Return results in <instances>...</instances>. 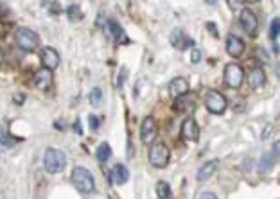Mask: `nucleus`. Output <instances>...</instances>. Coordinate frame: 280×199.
<instances>
[{
  "label": "nucleus",
  "instance_id": "obj_34",
  "mask_svg": "<svg viewBox=\"0 0 280 199\" xmlns=\"http://www.w3.org/2000/svg\"><path fill=\"white\" fill-rule=\"evenodd\" d=\"M2 34H4V33H2V29H0V36H2Z\"/></svg>",
  "mask_w": 280,
  "mask_h": 199
},
{
  "label": "nucleus",
  "instance_id": "obj_11",
  "mask_svg": "<svg viewBox=\"0 0 280 199\" xmlns=\"http://www.w3.org/2000/svg\"><path fill=\"white\" fill-rule=\"evenodd\" d=\"M246 51V43L237 34H228L226 36V52L232 58H241Z\"/></svg>",
  "mask_w": 280,
  "mask_h": 199
},
{
  "label": "nucleus",
  "instance_id": "obj_23",
  "mask_svg": "<svg viewBox=\"0 0 280 199\" xmlns=\"http://www.w3.org/2000/svg\"><path fill=\"white\" fill-rule=\"evenodd\" d=\"M156 195H158V199H171L172 197L171 186H169L167 181L156 183Z\"/></svg>",
  "mask_w": 280,
  "mask_h": 199
},
{
  "label": "nucleus",
  "instance_id": "obj_13",
  "mask_svg": "<svg viewBox=\"0 0 280 199\" xmlns=\"http://www.w3.org/2000/svg\"><path fill=\"white\" fill-rule=\"evenodd\" d=\"M189 93V81L185 77H174V79L169 83V95L171 99H178L181 95Z\"/></svg>",
  "mask_w": 280,
  "mask_h": 199
},
{
  "label": "nucleus",
  "instance_id": "obj_22",
  "mask_svg": "<svg viewBox=\"0 0 280 199\" xmlns=\"http://www.w3.org/2000/svg\"><path fill=\"white\" fill-rule=\"evenodd\" d=\"M18 142H20V138L11 135L4 126H0V144L4 145V147H15Z\"/></svg>",
  "mask_w": 280,
  "mask_h": 199
},
{
  "label": "nucleus",
  "instance_id": "obj_32",
  "mask_svg": "<svg viewBox=\"0 0 280 199\" xmlns=\"http://www.w3.org/2000/svg\"><path fill=\"white\" fill-rule=\"evenodd\" d=\"M230 8H239V6H242V2H228Z\"/></svg>",
  "mask_w": 280,
  "mask_h": 199
},
{
  "label": "nucleus",
  "instance_id": "obj_26",
  "mask_svg": "<svg viewBox=\"0 0 280 199\" xmlns=\"http://www.w3.org/2000/svg\"><path fill=\"white\" fill-rule=\"evenodd\" d=\"M90 104L94 108H99L101 104H103V92H101V88H92V92H90Z\"/></svg>",
  "mask_w": 280,
  "mask_h": 199
},
{
  "label": "nucleus",
  "instance_id": "obj_18",
  "mask_svg": "<svg viewBox=\"0 0 280 199\" xmlns=\"http://www.w3.org/2000/svg\"><path fill=\"white\" fill-rule=\"evenodd\" d=\"M52 81H54L52 72H49L45 68H42V70H38V72L35 74V85H36V88H40V90H47L49 86L52 85Z\"/></svg>",
  "mask_w": 280,
  "mask_h": 199
},
{
  "label": "nucleus",
  "instance_id": "obj_20",
  "mask_svg": "<svg viewBox=\"0 0 280 199\" xmlns=\"http://www.w3.org/2000/svg\"><path fill=\"white\" fill-rule=\"evenodd\" d=\"M276 154H278V144L273 145V151H271V153L266 154V156H264L262 160H260V170H262V172H267V170H269L273 165H275Z\"/></svg>",
  "mask_w": 280,
  "mask_h": 199
},
{
  "label": "nucleus",
  "instance_id": "obj_30",
  "mask_svg": "<svg viewBox=\"0 0 280 199\" xmlns=\"http://www.w3.org/2000/svg\"><path fill=\"white\" fill-rule=\"evenodd\" d=\"M9 15V9L6 8L4 4H0V20H4V18H8Z\"/></svg>",
  "mask_w": 280,
  "mask_h": 199
},
{
  "label": "nucleus",
  "instance_id": "obj_5",
  "mask_svg": "<svg viewBox=\"0 0 280 199\" xmlns=\"http://www.w3.org/2000/svg\"><path fill=\"white\" fill-rule=\"evenodd\" d=\"M205 106H207V110L210 113L221 115L228 108V99L224 97L221 92H217V90H208L205 93Z\"/></svg>",
  "mask_w": 280,
  "mask_h": 199
},
{
  "label": "nucleus",
  "instance_id": "obj_12",
  "mask_svg": "<svg viewBox=\"0 0 280 199\" xmlns=\"http://www.w3.org/2000/svg\"><path fill=\"white\" fill-rule=\"evenodd\" d=\"M194 108H196V99L192 93H185V95L174 99V102H172V110L178 113H192Z\"/></svg>",
  "mask_w": 280,
  "mask_h": 199
},
{
  "label": "nucleus",
  "instance_id": "obj_25",
  "mask_svg": "<svg viewBox=\"0 0 280 199\" xmlns=\"http://www.w3.org/2000/svg\"><path fill=\"white\" fill-rule=\"evenodd\" d=\"M67 17H69L70 22H76V20H81L83 15H81V8L78 4H70L69 9H67Z\"/></svg>",
  "mask_w": 280,
  "mask_h": 199
},
{
  "label": "nucleus",
  "instance_id": "obj_1",
  "mask_svg": "<svg viewBox=\"0 0 280 199\" xmlns=\"http://www.w3.org/2000/svg\"><path fill=\"white\" fill-rule=\"evenodd\" d=\"M72 183H74V186H76L79 192H83V194H92V192L95 190L94 174L86 169V167H81V165L74 167V170H72Z\"/></svg>",
  "mask_w": 280,
  "mask_h": 199
},
{
  "label": "nucleus",
  "instance_id": "obj_24",
  "mask_svg": "<svg viewBox=\"0 0 280 199\" xmlns=\"http://www.w3.org/2000/svg\"><path fill=\"white\" fill-rule=\"evenodd\" d=\"M278 33H280V20L278 18H275V20L271 22V27H269V38H271L273 45H275V51L278 52Z\"/></svg>",
  "mask_w": 280,
  "mask_h": 199
},
{
  "label": "nucleus",
  "instance_id": "obj_9",
  "mask_svg": "<svg viewBox=\"0 0 280 199\" xmlns=\"http://www.w3.org/2000/svg\"><path fill=\"white\" fill-rule=\"evenodd\" d=\"M180 135L185 142H192V144L194 142H198L199 140V126L194 117H187V119L181 122Z\"/></svg>",
  "mask_w": 280,
  "mask_h": 199
},
{
  "label": "nucleus",
  "instance_id": "obj_16",
  "mask_svg": "<svg viewBox=\"0 0 280 199\" xmlns=\"http://www.w3.org/2000/svg\"><path fill=\"white\" fill-rule=\"evenodd\" d=\"M171 43H172V47H176V49L183 51V49H187V47L194 45V40L187 38L181 29H176V31H172V34H171Z\"/></svg>",
  "mask_w": 280,
  "mask_h": 199
},
{
  "label": "nucleus",
  "instance_id": "obj_28",
  "mask_svg": "<svg viewBox=\"0 0 280 199\" xmlns=\"http://www.w3.org/2000/svg\"><path fill=\"white\" fill-rule=\"evenodd\" d=\"M88 124H90V127L92 129H99V119H97V117H95V115H90V117H88Z\"/></svg>",
  "mask_w": 280,
  "mask_h": 199
},
{
  "label": "nucleus",
  "instance_id": "obj_8",
  "mask_svg": "<svg viewBox=\"0 0 280 199\" xmlns=\"http://www.w3.org/2000/svg\"><path fill=\"white\" fill-rule=\"evenodd\" d=\"M156 135H158V124H156L155 117H146L140 124V140L146 145H149L156 140Z\"/></svg>",
  "mask_w": 280,
  "mask_h": 199
},
{
  "label": "nucleus",
  "instance_id": "obj_14",
  "mask_svg": "<svg viewBox=\"0 0 280 199\" xmlns=\"http://www.w3.org/2000/svg\"><path fill=\"white\" fill-rule=\"evenodd\" d=\"M217 169H219V160H210V161H207L205 165L199 167L196 178H198V181H201V183L207 181V179H210L212 176H214Z\"/></svg>",
  "mask_w": 280,
  "mask_h": 199
},
{
  "label": "nucleus",
  "instance_id": "obj_31",
  "mask_svg": "<svg viewBox=\"0 0 280 199\" xmlns=\"http://www.w3.org/2000/svg\"><path fill=\"white\" fill-rule=\"evenodd\" d=\"M199 199H217V195H215L214 192H203V194L199 195Z\"/></svg>",
  "mask_w": 280,
  "mask_h": 199
},
{
  "label": "nucleus",
  "instance_id": "obj_33",
  "mask_svg": "<svg viewBox=\"0 0 280 199\" xmlns=\"http://www.w3.org/2000/svg\"><path fill=\"white\" fill-rule=\"evenodd\" d=\"M2 63H4V52L0 51V67H2Z\"/></svg>",
  "mask_w": 280,
  "mask_h": 199
},
{
  "label": "nucleus",
  "instance_id": "obj_19",
  "mask_svg": "<svg viewBox=\"0 0 280 199\" xmlns=\"http://www.w3.org/2000/svg\"><path fill=\"white\" fill-rule=\"evenodd\" d=\"M112 179L115 185H124V183H128L129 181L128 167L122 165V163H117V165L112 169Z\"/></svg>",
  "mask_w": 280,
  "mask_h": 199
},
{
  "label": "nucleus",
  "instance_id": "obj_15",
  "mask_svg": "<svg viewBox=\"0 0 280 199\" xmlns=\"http://www.w3.org/2000/svg\"><path fill=\"white\" fill-rule=\"evenodd\" d=\"M248 85L251 86V88H260V86H264V83H266V72H264V68L260 67H253L248 72Z\"/></svg>",
  "mask_w": 280,
  "mask_h": 199
},
{
  "label": "nucleus",
  "instance_id": "obj_29",
  "mask_svg": "<svg viewBox=\"0 0 280 199\" xmlns=\"http://www.w3.org/2000/svg\"><path fill=\"white\" fill-rule=\"evenodd\" d=\"M257 54H258V60L260 61H269V58H267V54H266V51H262V49H257Z\"/></svg>",
  "mask_w": 280,
  "mask_h": 199
},
{
  "label": "nucleus",
  "instance_id": "obj_21",
  "mask_svg": "<svg viewBox=\"0 0 280 199\" xmlns=\"http://www.w3.org/2000/svg\"><path fill=\"white\" fill-rule=\"evenodd\" d=\"M113 151H112V145L108 144V142H103V144L97 147V151H95V156H97V161L99 163H106L110 158H112Z\"/></svg>",
  "mask_w": 280,
  "mask_h": 199
},
{
  "label": "nucleus",
  "instance_id": "obj_10",
  "mask_svg": "<svg viewBox=\"0 0 280 199\" xmlns=\"http://www.w3.org/2000/svg\"><path fill=\"white\" fill-rule=\"evenodd\" d=\"M40 61H42V65H43L45 70L52 72V70H56V68L60 67L61 58H60V54H58L56 49H52V47H45V49H42V52H40Z\"/></svg>",
  "mask_w": 280,
  "mask_h": 199
},
{
  "label": "nucleus",
  "instance_id": "obj_17",
  "mask_svg": "<svg viewBox=\"0 0 280 199\" xmlns=\"http://www.w3.org/2000/svg\"><path fill=\"white\" fill-rule=\"evenodd\" d=\"M106 33L112 36L113 40H115L117 43H124V42H128V38H126V34H124V31H122V27L117 24L115 20H108L106 22Z\"/></svg>",
  "mask_w": 280,
  "mask_h": 199
},
{
  "label": "nucleus",
  "instance_id": "obj_3",
  "mask_svg": "<svg viewBox=\"0 0 280 199\" xmlns=\"http://www.w3.org/2000/svg\"><path fill=\"white\" fill-rule=\"evenodd\" d=\"M15 42L20 47L22 51L26 52H33L38 49L40 45V36L38 33H35L33 29H27V27H20L15 34Z\"/></svg>",
  "mask_w": 280,
  "mask_h": 199
},
{
  "label": "nucleus",
  "instance_id": "obj_4",
  "mask_svg": "<svg viewBox=\"0 0 280 199\" xmlns=\"http://www.w3.org/2000/svg\"><path fill=\"white\" fill-rule=\"evenodd\" d=\"M171 160V151L164 142H153L149 149V163L156 169H164L167 167Z\"/></svg>",
  "mask_w": 280,
  "mask_h": 199
},
{
  "label": "nucleus",
  "instance_id": "obj_7",
  "mask_svg": "<svg viewBox=\"0 0 280 199\" xmlns=\"http://www.w3.org/2000/svg\"><path fill=\"white\" fill-rule=\"evenodd\" d=\"M239 24L241 27L250 34V36H255L258 29V18L255 15V11H251L250 8H242L241 13H239Z\"/></svg>",
  "mask_w": 280,
  "mask_h": 199
},
{
  "label": "nucleus",
  "instance_id": "obj_2",
  "mask_svg": "<svg viewBox=\"0 0 280 199\" xmlns=\"http://www.w3.org/2000/svg\"><path fill=\"white\" fill-rule=\"evenodd\" d=\"M67 165V156H65L63 151L56 147H49L45 149V154H43V167L49 174H58L65 169Z\"/></svg>",
  "mask_w": 280,
  "mask_h": 199
},
{
  "label": "nucleus",
  "instance_id": "obj_6",
  "mask_svg": "<svg viewBox=\"0 0 280 199\" xmlns=\"http://www.w3.org/2000/svg\"><path fill=\"white\" fill-rule=\"evenodd\" d=\"M224 85L228 86V88H239L242 85V81H244V70H242L241 65L237 63H228L224 67Z\"/></svg>",
  "mask_w": 280,
  "mask_h": 199
},
{
  "label": "nucleus",
  "instance_id": "obj_35",
  "mask_svg": "<svg viewBox=\"0 0 280 199\" xmlns=\"http://www.w3.org/2000/svg\"><path fill=\"white\" fill-rule=\"evenodd\" d=\"M110 199H112V197H110Z\"/></svg>",
  "mask_w": 280,
  "mask_h": 199
},
{
  "label": "nucleus",
  "instance_id": "obj_27",
  "mask_svg": "<svg viewBox=\"0 0 280 199\" xmlns=\"http://www.w3.org/2000/svg\"><path fill=\"white\" fill-rule=\"evenodd\" d=\"M190 61H192V63H199V61H201V51H199V49H194V51L190 52Z\"/></svg>",
  "mask_w": 280,
  "mask_h": 199
}]
</instances>
